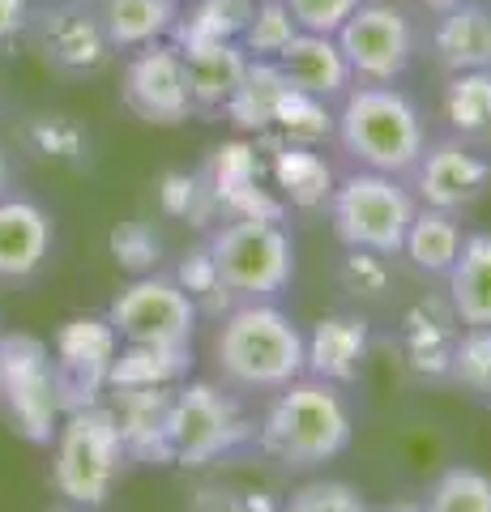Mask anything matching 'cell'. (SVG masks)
<instances>
[{
    "instance_id": "obj_1",
    "label": "cell",
    "mask_w": 491,
    "mask_h": 512,
    "mask_svg": "<svg viewBox=\"0 0 491 512\" xmlns=\"http://www.w3.org/2000/svg\"><path fill=\"white\" fill-rule=\"evenodd\" d=\"M355 436V414L338 384L299 376L282 384L257 423V448L282 470H316L342 457Z\"/></svg>"
},
{
    "instance_id": "obj_2",
    "label": "cell",
    "mask_w": 491,
    "mask_h": 512,
    "mask_svg": "<svg viewBox=\"0 0 491 512\" xmlns=\"http://www.w3.org/2000/svg\"><path fill=\"white\" fill-rule=\"evenodd\" d=\"M334 141L363 171L406 180L427 146V124L419 103L393 82H355L338 99Z\"/></svg>"
},
{
    "instance_id": "obj_3",
    "label": "cell",
    "mask_w": 491,
    "mask_h": 512,
    "mask_svg": "<svg viewBox=\"0 0 491 512\" xmlns=\"http://www.w3.org/2000/svg\"><path fill=\"white\" fill-rule=\"evenodd\" d=\"M308 338L295 320L269 303H235L214 338V363L231 389L278 393L304 376Z\"/></svg>"
},
{
    "instance_id": "obj_4",
    "label": "cell",
    "mask_w": 491,
    "mask_h": 512,
    "mask_svg": "<svg viewBox=\"0 0 491 512\" xmlns=\"http://www.w3.org/2000/svg\"><path fill=\"white\" fill-rule=\"evenodd\" d=\"M124 444L107 402L69 410L52 440V483L73 508H99L124 470Z\"/></svg>"
},
{
    "instance_id": "obj_5",
    "label": "cell",
    "mask_w": 491,
    "mask_h": 512,
    "mask_svg": "<svg viewBox=\"0 0 491 512\" xmlns=\"http://www.w3.org/2000/svg\"><path fill=\"white\" fill-rule=\"evenodd\" d=\"M205 248L235 303H269L295 282V239L282 222H218L205 235Z\"/></svg>"
},
{
    "instance_id": "obj_6",
    "label": "cell",
    "mask_w": 491,
    "mask_h": 512,
    "mask_svg": "<svg viewBox=\"0 0 491 512\" xmlns=\"http://www.w3.org/2000/svg\"><path fill=\"white\" fill-rule=\"evenodd\" d=\"M325 210H329V222H334V235L342 248L398 256L419 201L406 180L359 167L334 184V197H329Z\"/></svg>"
},
{
    "instance_id": "obj_7",
    "label": "cell",
    "mask_w": 491,
    "mask_h": 512,
    "mask_svg": "<svg viewBox=\"0 0 491 512\" xmlns=\"http://www.w3.org/2000/svg\"><path fill=\"white\" fill-rule=\"evenodd\" d=\"M257 444V423L240 410L231 393L205 380H184L171 389L167 406V448L171 466H210L240 448Z\"/></svg>"
},
{
    "instance_id": "obj_8",
    "label": "cell",
    "mask_w": 491,
    "mask_h": 512,
    "mask_svg": "<svg viewBox=\"0 0 491 512\" xmlns=\"http://www.w3.org/2000/svg\"><path fill=\"white\" fill-rule=\"evenodd\" d=\"M0 414L30 444H52L65 419L56 397L52 346L30 333H0Z\"/></svg>"
},
{
    "instance_id": "obj_9",
    "label": "cell",
    "mask_w": 491,
    "mask_h": 512,
    "mask_svg": "<svg viewBox=\"0 0 491 512\" xmlns=\"http://www.w3.org/2000/svg\"><path fill=\"white\" fill-rule=\"evenodd\" d=\"M197 308L176 278L154 269V274L133 278L107 308V325L116 329L120 346H154V350H176L193 346L197 333Z\"/></svg>"
},
{
    "instance_id": "obj_10",
    "label": "cell",
    "mask_w": 491,
    "mask_h": 512,
    "mask_svg": "<svg viewBox=\"0 0 491 512\" xmlns=\"http://www.w3.org/2000/svg\"><path fill=\"white\" fill-rule=\"evenodd\" d=\"M334 39L351 64L355 82H398L419 52V30L410 13L393 0H363Z\"/></svg>"
},
{
    "instance_id": "obj_11",
    "label": "cell",
    "mask_w": 491,
    "mask_h": 512,
    "mask_svg": "<svg viewBox=\"0 0 491 512\" xmlns=\"http://www.w3.org/2000/svg\"><path fill=\"white\" fill-rule=\"evenodd\" d=\"M30 43L52 69L69 77H94L112 64V43L94 13V0H35L30 13Z\"/></svg>"
},
{
    "instance_id": "obj_12",
    "label": "cell",
    "mask_w": 491,
    "mask_h": 512,
    "mask_svg": "<svg viewBox=\"0 0 491 512\" xmlns=\"http://www.w3.org/2000/svg\"><path fill=\"white\" fill-rule=\"evenodd\" d=\"M116 350H120V338H116V329L107 325V316H73L56 329L52 367H56L60 410L69 414V410L103 402Z\"/></svg>"
},
{
    "instance_id": "obj_13",
    "label": "cell",
    "mask_w": 491,
    "mask_h": 512,
    "mask_svg": "<svg viewBox=\"0 0 491 512\" xmlns=\"http://www.w3.org/2000/svg\"><path fill=\"white\" fill-rule=\"evenodd\" d=\"M120 103L137 120L158 124V128H176L188 116H197L193 99H188V73H184L180 47L163 39V43H146L137 52H129L124 77H120Z\"/></svg>"
},
{
    "instance_id": "obj_14",
    "label": "cell",
    "mask_w": 491,
    "mask_h": 512,
    "mask_svg": "<svg viewBox=\"0 0 491 512\" xmlns=\"http://www.w3.org/2000/svg\"><path fill=\"white\" fill-rule=\"evenodd\" d=\"M406 180L423 205L462 214L483 201V192L491 184V158L457 137H440V141H427L423 146L419 163Z\"/></svg>"
},
{
    "instance_id": "obj_15",
    "label": "cell",
    "mask_w": 491,
    "mask_h": 512,
    "mask_svg": "<svg viewBox=\"0 0 491 512\" xmlns=\"http://www.w3.org/2000/svg\"><path fill=\"white\" fill-rule=\"evenodd\" d=\"M56 244L52 214L35 197H0V282H30Z\"/></svg>"
},
{
    "instance_id": "obj_16",
    "label": "cell",
    "mask_w": 491,
    "mask_h": 512,
    "mask_svg": "<svg viewBox=\"0 0 491 512\" xmlns=\"http://www.w3.org/2000/svg\"><path fill=\"white\" fill-rule=\"evenodd\" d=\"M274 64L291 82V90L312 94V99H321V103H338L342 94L355 86V73H351V64H346L334 35H308V30H299L274 56Z\"/></svg>"
},
{
    "instance_id": "obj_17",
    "label": "cell",
    "mask_w": 491,
    "mask_h": 512,
    "mask_svg": "<svg viewBox=\"0 0 491 512\" xmlns=\"http://www.w3.org/2000/svg\"><path fill=\"white\" fill-rule=\"evenodd\" d=\"M112 397V414L120 427L124 457L141 461V466H171L167 448V406L171 389H107Z\"/></svg>"
},
{
    "instance_id": "obj_18",
    "label": "cell",
    "mask_w": 491,
    "mask_h": 512,
    "mask_svg": "<svg viewBox=\"0 0 491 512\" xmlns=\"http://www.w3.org/2000/svg\"><path fill=\"white\" fill-rule=\"evenodd\" d=\"M308 338V359H304V376L325 380V384H355L363 376V359L372 350V329L363 316H325L316 320V329L304 333Z\"/></svg>"
},
{
    "instance_id": "obj_19",
    "label": "cell",
    "mask_w": 491,
    "mask_h": 512,
    "mask_svg": "<svg viewBox=\"0 0 491 512\" xmlns=\"http://www.w3.org/2000/svg\"><path fill=\"white\" fill-rule=\"evenodd\" d=\"M432 52L449 73L491 69V9L479 0H462L432 22Z\"/></svg>"
},
{
    "instance_id": "obj_20",
    "label": "cell",
    "mask_w": 491,
    "mask_h": 512,
    "mask_svg": "<svg viewBox=\"0 0 491 512\" xmlns=\"http://www.w3.org/2000/svg\"><path fill=\"white\" fill-rule=\"evenodd\" d=\"M94 13H99L112 52H137L146 43L171 39L180 0H94Z\"/></svg>"
},
{
    "instance_id": "obj_21",
    "label": "cell",
    "mask_w": 491,
    "mask_h": 512,
    "mask_svg": "<svg viewBox=\"0 0 491 512\" xmlns=\"http://www.w3.org/2000/svg\"><path fill=\"white\" fill-rule=\"evenodd\" d=\"M248 56L240 43H205V47H188L184 52V73H188V99L193 111H223L235 86L244 82Z\"/></svg>"
},
{
    "instance_id": "obj_22",
    "label": "cell",
    "mask_w": 491,
    "mask_h": 512,
    "mask_svg": "<svg viewBox=\"0 0 491 512\" xmlns=\"http://www.w3.org/2000/svg\"><path fill=\"white\" fill-rule=\"evenodd\" d=\"M449 308L462 325H491V231L462 235L449 269Z\"/></svg>"
},
{
    "instance_id": "obj_23",
    "label": "cell",
    "mask_w": 491,
    "mask_h": 512,
    "mask_svg": "<svg viewBox=\"0 0 491 512\" xmlns=\"http://www.w3.org/2000/svg\"><path fill=\"white\" fill-rule=\"evenodd\" d=\"M269 175L282 192V201L291 210H325L329 197H334L338 175L325 163L316 146H274L269 150Z\"/></svg>"
},
{
    "instance_id": "obj_24",
    "label": "cell",
    "mask_w": 491,
    "mask_h": 512,
    "mask_svg": "<svg viewBox=\"0 0 491 512\" xmlns=\"http://www.w3.org/2000/svg\"><path fill=\"white\" fill-rule=\"evenodd\" d=\"M193 359V346H120L112 372H107V389H176L193 376Z\"/></svg>"
},
{
    "instance_id": "obj_25",
    "label": "cell",
    "mask_w": 491,
    "mask_h": 512,
    "mask_svg": "<svg viewBox=\"0 0 491 512\" xmlns=\"http://www.w3.org/2000/svg\"><path fill=\"white\" fill-rule=\"evenodd\" d=\"M445 120H449V137L466 141L474 150H491V69L449 73Z\"/></svg>"
},
{
    "instance_id": "obj_26",
    "label": "cell",
    "mask_w": 491,
    "mask_h": 512,
    "mask_svg": "<svg viewBox=\"0 0 491 512\" xmlns=\"http://www.w3.org/2000/svg\"><path fill=\"white\" fill-rule=\"evenodd\" d=\"M457 248H462V222H457V214L419 205L402 239V252L410 256V265L427 278H445L457 261Z\"/></svg>"
},
{
    "instance_id": "obj_27",
    "label": "cell",
    "mask_w": 491,
    "mask_h": 512,
    "mask_svg": "<svg viewBox=\"0 0 491 512\" xmlns=\"http://www.w3.org/2000/svg\"><path fill=\"white\" fill-rule=\"evenodd\" d=\"M453 308L449 312H410L406 316V333H402V355L406 367L419 380H449V363H453V346H457V329H453Z\"/></svg>"
},
{
    "instance_id": "obj_28",
    "label": "cell",
    "mask_w": 491,
    "mask_h": 512,
    "mask_svg": "<svg viewBox=\"0 0 491 512\" xmlns=\"http://www.w3.org/2000/svg\"><path fill=\"white\" fill-rule=\"evenodd\" d=\"M287 90L291 82L282 77V69L274 60H248V69H244V82L235 86V94L227 99V120L240 128V133H265L269 124H274V111L278 103L287 99Z\"/></svg>"
},
{
    "instance_id": "obj_29",
    "label": "cell",
    "mask_w": 491,
    "mask_h": 512,
    "mask_svg": "<svg viewBox=\"0 0 491 512\" xmlns=\"http://www.w3.org/2000/svg\"><path fill=\"white\" fill-rule=\"evenodd\" d=\"M252 9H257V0H193L171 26V43L180 52L205 43H240Z\"/></svg>"
},
{
    "instance_id": "obj_30",
    "label": "cell",
    "mask_w": 491,
    "mask_h": 512,
    "mask_svg": "<svg viewBox=\"0 0 491 512\" xmlns=\"http://www.w3.org/2000/svg\"><path fill=\"white\" fill-rule=\"evenodd\" d=\"M334 137V111L329 103L312 99V94H299L287 90V99L278 103L274 111V124L257 137L261 150H274V146H321V141Z\"/></svg>"
},
{
    "instance_id": "obj_31",
    "label": "cell",
    "mask_w": 491,
    "mask_h": 512,
    "mask_svg": "<svg viewBox=\"0 0 491 512\" xmlns=\"http://www.w3.org/2000/svg\"><path fill=\"white\" fill-rule=\"evenodd\" d=\"M26 146L30 154H39L43 163L56 167H86L90 163V133L65 111H39L26 120Z\"/></svg>"
},
{
    "instance_id": "obj_32",
    "label": "cell",
    "mask_w": 491,
    "mask_h": 512,
    "mask_svg": "<svg viewBox=\"0 0 491 512\" xmlns=\"http://www.w3.org/2000/svg\"><path fill=\"white\" fill-rule=\"evenodd\" d=\"M171 278H176L180 291L193 299L197 316H218V320H223V316L235 308L231 291L223 286V278H218V265H214L210 248H205V239H201L197 248H188V252L180 256L176 269H171Z\"/></svg>"
},
{
    "instance_id": "obj_33",
    "label": "cell",
    "mask_w": 491,
    "mask_h": 512,
    "mask_svg": "<svg viewBox=\"0 0 491 512\" xmlns=\"http://www.w3.org/2000/svg\"><path fill=\"white\" fill-rule=\"evenodd\" d=\"M427 512H491V474L474 466H449L427 487Z\"/></svg>"
},
{
    "instance_id": "obj_34",
    "label": "cell",
    "mask_w": 491,
    "mask_h": 512,
    "mask_svg": "<svg viewBox=\"0 0 491 512\" xmlns=\"http://www.w3.org/2000/svg\"><path fill=\"white\" fill-rule=\"evenodd\" d=\"M205 188H210V197H218V192H227L235 184H248V180H261L265 175V163H261V146L257 141H223V146H214L210 154H205V163L197 167ZM218 205V201H214Z\"/></svg>"
},
{
    "instance_id": "obj_35",
    "label": "cell",
    "mask_w": 491,
    "mask_h": 512,
    "mask_svg": "<svg viewBox=\"0 0 491 512\" xmlns=\"http://www.w3.org/2000/svg\"><path fill=\"white\" fill-rule=\"evenodd\" d=\"M449 380L462 384L470 397L491 402V325H466L457 329Z\"/></svg>"
},
{
    "instance_id": "obj_36",
    "label": "cell",
    "mask_w": 491,
    "mask_h": 512,
    "mask_svg": "<svg viewBox=\"0 0 491 512\" xmlns=\"http://www.w3.org/2000/svg\"><path fill=\"white\" fill-rule=\"evenodd\" d=\"M158 205H163V214L193 222V227H214L218 222V205L205 188L201 171H167L158 180Z\"/></svg>"
},
{
    "instance_id": "obj_37",
    "label": "cell",
    "mask_w": 491,
    "mask_h": 512,
    "mask_svg": "<svg viewBox=\"0 0 491 512\" xmlns=\"http://www.w3.org/2000/svg\"><path fill=\"white\" fill-rule=\"evenodd\" d=\"M107 252H112V261L124 269V274L141 278V274H154V269L163 265V235H158L154 222L129 218V222H120V227H112Z\"/></svg>"
},
{
    "instance_id": "obj_38",
    "label": "cell",
    "mask_w": 491,
    "mask_h": 512,
    "mask_svg": "<svg viewBox=\"0 0 491 512\" xmlns=\"http://www.w3.org/2000/svg\"><path fill=\"white\" fill-rule=\"evenodd\" d=\"M295 35H299V26L291 18L287 0H257V9H252V18L240 35V47L248 60H274Z\"/></svg>"
},
{
    "instance_id": "obj_39",
    "label": "cell",
    "mask_w": 491,
    "mask_h": 512,
    "mask_svg": "<svg viewBox=\"0 0 491 512\" xmlns=\"http://www.w3.org/2000/svg\"><path fill=\"white\" fill-rule=\"evenodd\" d=\"M278 512H372V508L359 487L338 483V478H316V483L291 491V500L278 504Z\"/></svg>"
},
{
    "instance_id": "obj_40",
    "label": "cell",
    "mask_w": 491,
    "mask_h": 512,
    "mask_svg": "<svg viewBox=\"0 0 491 512\" xmlns=\"http://www.w3.org/2000/svg\"><path fill=\"white\" fill-rule=\"evenodd\" d=\"M389 256L380 252H363V248H346L338 261V282L342 291H351L359 299H380L389 291Z\"/></svg>"
},
{
    "instance_id": "obj_41",
    "label": "cell",
    "mask_w": 491,
    "mask_h": 512,
    "mask_svg": "<svg viewBox=\"0 0 491 512\" xmlns=\"http://www.w3.org/2000/svg\"><path fill=\"white\" fill-rule=\"evenodd\" d=\"M363 5V0H287L291 18L308 35H338L342 22Z\"/></svg>"
},
{
    "instance_id": "obj_42",
    "label": "cell",
    "mask_w": 491,
    "mask_h": 512,
    "mask_svg": "<svg viewBox=\"0 0 491 512\" xmlns=\"http://www.w3.org/2000/svg\"><path fill=\"white\" fill-rule=\"evenodd\" d=\"M188 512H278V500L248 487H201Z\"/></svg>"
},
{
    "instance_id": "obj_43",
    "label": "cell",
    "mask_w": 491,
    "mask_h": 512,
    "mask_svg": "<svg viewBox=\"0 0 491 512\" xmlns=\"http://www.w3.org/2000/svg\"><path fill=\"white\" fill-rule=\"evenodd\" d=\"M30 13H35V0H0V56L30 30Z\"/></svg>"
},
{
    "instance_id": "obj_44",
    "label": "cell",
    "mask_w": 491,
    "mask_h": 512,
    "mask_svg": "<svg viewBox=\"0 0 491 512\" xmlns=\"http://www.w3.org/2000/svg\"><path fill=\"white\" fill-rule=\"evenodd\" d=\"M13 180H18V171H13L9 150L0 146V197H9V192H13Z\"/></svg>"
},
{
    "instance_id": "obj_45",
    "label": "cell",
    "mask_w": 491,
    "mask_h": 512,
    "mask_svg": "<svg viewBox=\"0 0 491 512\" xmlns=\"http://www.w3.org/2000/svg\"><path fill=\"white\" fill-rule=\"evenodd\" d=\"M376 512H427V508L415 504V500H398V504H385V508H376Z\"/></svg>"
},
{
    "instance_id": "obj_46",
    "label": "cell",
    "mask_w": 491,
    "mask_h": 512,
    "mask_svg": "<svg viewBox=\"0 0 491 512\" xmlns=\"http://www.w3.org/2000/svg\"><path fill=\"white\" fill-rule=\"evenodd\" d=\"M423 9H432V13H445V9H453V5H462V0H419Z\"/></svg>"
},
{
    "instance_id": "obj_47",
    "label": "cell",
    "mask_w": 491,
    "mask_h": 512,
    "mask_svg": "<svg viewBox=\"0 0 491 512\" xmlns=\"http://www.w3.org/2000/svg\"><path fill=\"white\" fill-rule=\"evenodd\" d=\"M73 512H77V508H73Z\"/></svg>"
}]
</instances>
